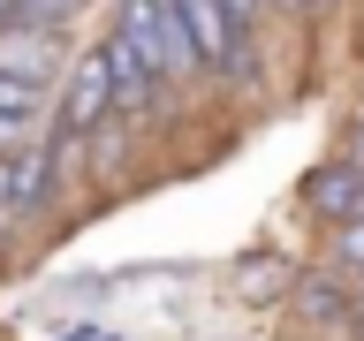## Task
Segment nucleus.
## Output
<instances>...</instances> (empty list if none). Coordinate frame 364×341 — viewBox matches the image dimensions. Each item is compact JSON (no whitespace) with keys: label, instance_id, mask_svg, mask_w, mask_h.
<instances>
[{"label":"nucleus","instance_id":"obj_1","mask_svg":"<svg viewBox=\"0 0 364 341\" xmlns=\"http://www.w3.org/2000/svg\"><path fill=\"white\" fill-rule=\"evenodd\" d=\"M114 31L136 45V61L152 68L159 91H175V84H190V76H205V68H198V45H190V31H182V16L167 8V0H122Z\"/></svg>","mask_w":364,"mask_h":341},{"label":"nucleus","instance_id":"obj_2","mask_svg":"<svg viewBox=\"0 0 364 341\" xmlns=\"http://www.w3.org/2000/svg\"><path fill=\"white\" fill-rule=\"evenodd\" d=\"M53 91H61V107H53V129L76 136V144H91L107 121H122V114H114V68H107V45H84Z\"/></svg>","mask_w":364,"mask_h":341},{"label":"nucleus","instance_id":"obj_3","mask_svg":"<svg viewBox=\"0 0 364 341\" xmlns=\"http://www.w3.org/2000/svg\"><path fill=\"white\" fill-rule=\"evenodd\" d=\"M167 8L182 16V31H190V45H198L205 76H228V84H235V76L250 68V31L228 16V0H167Z\"/></svg>","mask_w":364,"mask_h":341},{"label":"nucleus","instance_id":"obj_4","mask_svg":"<svg viewBox=\"0 0 364 341\" xmlns=\"http://www.w3.org/2000/svg\"><path fill=\"white\" fill-rule=\"evenodd\" d=\"M68 144H76V136H61V129H53V114H46V121H38V136H31V144L8 159V190H0L8 220L38 212V205L53 197V182H61V167H68Z\"/></svg>","mask_w":364,"mask_h":341},{"label":"nucleus","instance_id":"obj_5","mask_svg":"<svg viewBox=\"0 0 364 341\" xmlns=\"http://www.w3.org/2000/svg\"><path fill=\"white\" fill-rule=\"evenodd\" d=\"M68 31H46V23H0V76H16L31 91H53L68 76Z\"/></svg>","mask_w":364,"mask_h":341},{"label":"nucleus","instance_id":"obj_6","mask_svg":"<svg viewBox=\"0 0 364 341\" xmlns=\"http://www.w3.org/2000/svg\"><path fill=\"white\" fill-rule=\"evenodd\" d=\"M296 205H304V220H318L326 235H334L341 220H357L364 212V167L349 152L341 159H318V167H304V190H296Z\"/></svg>","mask_w":364,"mask_h":341},{"label":"nucleus","instance_id":"obj_7","mask_svg":"<svg viewBox=\"0 0 364 341\" xmlns=\"http://www.w3.org/2000/svg\"><path fill=\"white\" fill-rule=\"evenodd\" d=\"M326 258H334V273H341V281H364V212L334 227V243H326Z\"/></svg>","mask_w":364,"mask_h":341},{"label":"nucleus","instance_id":"obj_8","mask_svg":"<svg viewBox=\"0 0 364 341\" xmlns=\"http://www.w3.org/2000/svg\"><path fill=\"white\" fill-rule=\"evenodd\" d=\"M0 114H8V121H46V91L16 84V76H0Z\"/></svg>","mask_w":364,"mask_h":341},{"label":"nucleus","instance_id":"obj_9","mask_svg":"<svg viewBox=\"0 0 364 341\" xmlns=\"http://www.w3.org/2000/svg\"><path fill=\"white\" fill-rule=\"evenodd\" d=\"M31 136H38V121H8V114H0V159H16Z\"/></svg>","mask_w":364,"mask_h":341},{"label":"nucleus","instance_id":"obj_10","mask_svg":"<svg viewBox=\"0 0 364 341\" xmlns=\"http://www.w3.org/2000/svg\"><path fill=\"white\" fill-rule=\"evenodd\" d=\"M266 8H281L289 23H311V16H304V0H266Z\"/></svg>","mask_w":364,"mask_h":341},{"label":"nucleus","instance_id":"obj_11","mask_svg":"<svg viewBox=\"0 0 364 341\" xmlns=\"http://www.w3.org/2000/svg\"><path fill=\"white\" fill-rule=\"evenodd\" d=\"M349 159H357V167H364V121H357V136H349Z\"/></svg>","mask_w":364,"mask_h":341},{"label":"nucleus","instance_id":"obj_12","mask_svg":"<svg viewBox=\"0 0 364 341\" xmlns=\"http://www.w3.org/2000/svg\"><path fill=\"white\" fill-rule=\"evenodd\" d=\"M8 227H16V220H8V212H0V266H8Z\"/></svg>","mask_w":364,"mask_h":341},{"label":"nucleus","instance_id":"obj_13","mask_svg":"<svg viewBox=\"0 0 364 341\" xmlns=\"http://www.w3.org/2000/svg\"><path fill=\"white\" fill-rule=\"evenodd\" d=\"M0 23H16V0H0Z\"/></svg>","mask_w":364,"mask_h":341}]
</instances>
